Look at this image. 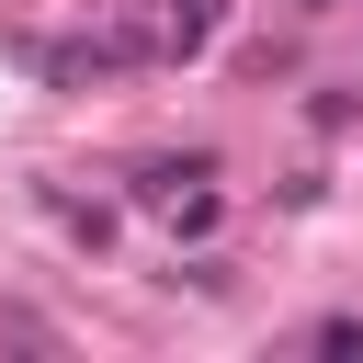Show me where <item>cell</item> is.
<instances>
[{"mask_svg":"<svg viewBox=\"0 0 363 363\" xmlns=\"http://www.w3.org/2000/svg\"><path fill=\"white\" fill-rule=\"evenodd\" d=\"M216 182V147H170V159H136V204H182Z\"/></svg>","mask_w":363,"mask_h":363,"instance_id":"obj_1","label":"cell"},{"mask_svg":"<svg viewBox=\"0 0 363 363\" xmlns=\"http://www.w3.org/2000/svg\"><path fill=\"white\" fill-rule=\"evenodd\" d=\"M216 23H227V0H170V23H159V57H204V45H216Z\"/></svg>","mask_w":363,"mask_h":363,"instance_id":"obj_2","label":"cell"},{"mask_svg":"<svg viewBox=\"0 0 363 363\" xmlns=\"http://www.w3.org/2000/svg\"><path fill=\"white\" fill-rule=\"evenodd\" d=\"M0 340H11V352H57V329H45L34 306H0Z\"/></svg>","mask_w":363,"mask_h":363,"instance_id":"obj_3","label":"cell"},{"mask_svg":"<svg viewBox=\"0 0 363 363\" xmlns=\"http://www.w3.org/2000/svg\"><path fill=\"white\" fill-rule=\"evenodd\" d=\"M306 352H363V306H340V318H318V329H306Z\"/></svg>","mask_w":363,"mask_h":363,"instance_id":"obj_4","label":"cell"},{"mask_svg":"<svg viewBox=\"0 0 363 363\" xmlns=\"http://www.w3.org/2000/svg\"><path fill=\"white\" fill-rule=\"evenodd\" d=\"M170 284H193V295H227V261H216V250H193V261H170Z\"/></svg>","mask_w":363,"mask_h":363,"instance_id":"obj_5","label":"cell"},{"mask_svg":"<svg viewBox=\"0 0 363 363\" xmlns=\"http://www.w3.org/2000/svg\"><path fill=\"white\" fill-rule=\"evenodd\" d=\"M295 11H329V0H295Z\"/></svg>","mask_w":363,"mask_h":363,"instance_id":"obj_6","label":"cell"}]
</instances>
